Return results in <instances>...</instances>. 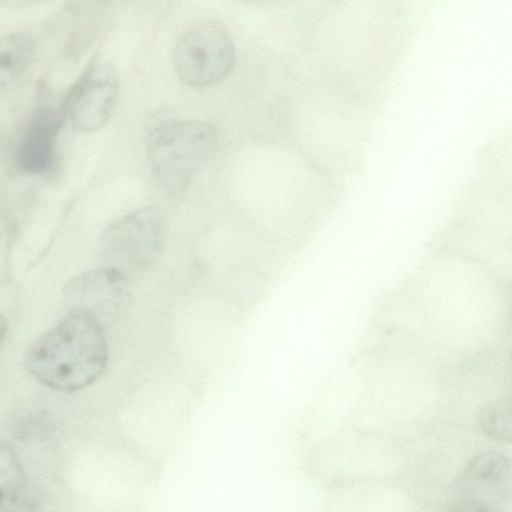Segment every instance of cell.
<instances>
[{
	"label": "cell",
	"mask_w": 512,
	"mask_h": 512,
	"mask_svg": "<svg viewBox=\"0 0 512 512\" xmlns=\"http://www.w3.org/2000/svg\"><path fill=\"white\" fill-rule=\"evenodd\" d=\"M107 362L103 325L79 313H68L29 347L25 357V366L35 379L65 392L92 384Z\"/></svg>",
	"instance_id": "cell-1"
},
{
	"label": "cell",
	"mask_w": 512,
	"mask_h": 512,
	"mask_svg": "<svg viewBox=\"0 0 512 512\" xmlns=\"http://www.w3.org/2000/svg\"><path fill=\"white\" fill-rule=\"evenodd\" d=\"M211 123L182 118L163 119L147 134L146 154L151 174L170 198L183 196L217 145Z\"/></svg>",
	"instance_id": "cell-2"
},
{
	"label": "cell",
	"mask_w": 512,
	"mask_h": 512,
	"mask_svg": "<svg viewBox=\"0 0 512 512\" xmlns=\"http://www.w3.org/2000/svg\"><path fill=\"white\" fill-rule=\"evenodd\" d=\"M236 58L233 39L227 29L212 20L187 28L173 48V66L179 80L188 87L201 88L224 79Z\"/></svg>",
	"instance_id": "cell-3"
},
{
	"label": "cell",
	"mask_w": 512,
	"mask_h": 512,
	"mask_svg": "<svg viewBox=\"0 0 512 512\" xmlns=\"http://www.w3.org/2000/svg\"><path fill=\"white\" fill-rule=\"evenodd\" d=\"M165 219L153 206L133 210L109 224L101 236L104 266L125 275L148 267L165 238Z\"/></svg>",
	"instance_id": "cell-4"
},
{
	"label": "cell",
	"mask_w": 512,
	"mask_h": 512,
	"mask_svg": "<svg viewBox=\"0 0 512 512\" xmlns=\"http://www.w3.org/2000/svg\"><path fill=\"white\" fill-rule=\"evenodd\" d=\"M119 90L118 73L106 61H92L68 89L61 109L77 131L89 133L110 119Z\"/></svg>",
	"instance_id": "cell-5"
},
{
	"label": "cell",
	"mask_w": 512,
	"mask_h": 512,
	"mask_svg": "<svg viewBox=\"0 0 512 512\" xmlns=\"http://www.w3.org/2000/svg\"><path fill=\"white\" fill-rule=\"evenodd\" d=\"M126 276L104 265L75 276L64 287L66 308L69 313L88 315L102 325L114 320L130 299Z\"/></svg>",
	"instance_id": "cell-6"
},
{
	"label": "cell",
	"mask_w": 512,
	"mask_h": 512,
	"mask_svg": "<svg viewBox=\"0 0 512 512\" xmlns=\"http://www.w3.org/2000/svg\"><path fill=\"white\" fill-rule=\"evenodd\" d=\"M64 121L61 107H44L33 114L15 148L14 161L19 171L45 175L54 168L57 139Z\"/></svg>",
	"instance_id": "cell-7"
},
{
	"label": "cell",
	"mask_w": 512,
	"mask_h": 512,
	"mask_svg": "<svg viewBox=\"0 0 512 512\" xmlns=\"http://www.w3.org/2000/svg\"><path fill=\"white\" fill-rule=\"evenodd\" d=\"M512 485V460L495 451L472 457L459 476V487L467 498L491 502L505 495Z\"/></svg>",
	"instance_id": "cell-8"
},
{
	"label": "cell",
	"mask_w": 512,
	"mask_h": 512,
	"mask_svg": "<svg viewBox=\"0 0 512 512\" xmlns=\"http://www.w3.org/2000/svg\"><path fill=\"white\" fill-rule=\"evenodd\" d=\"M64 12L67 14L65 54L75 57L102 33L108 21L106 3H72Z\"/></svg>",
	"instance_id": "cell-9"
},
{
	"label": "cell",
	"mask_w": 512,
	"mask_h": 512,
	"mask_svg": "<svg viewBox=\"0 0 512 512\" xmlns=\"http://www.w3.org/2000/svg\"><path fill=\"white\" fill-rule=\"evenodd\" d=\"M1 512H34L36 501L30 483L13 454L1 451Z\"/></svg>",
	"instance_id": "cell-10"
},
{
	"label": "cell",
	"mask_w": 512,
	"mask_h": 512,
	"mask_svg": "<svg viewBox=\"0 0 512 512\" xmlns=\"http://www.w3.org/2000/svg\"><path fill=\"white\" fill-rule=\"evenodd\" d=\"M33 38L24 32H12L0 40V87L15 83L30 66L35 54Z\"/></svg>",
	"instance_id": "cell-11"
},
{
	"label": "cell",
	"mask_w": 512,
	"mask_h": 512,
	"mask_svg": "<svg viewBox=\"0 0 512 512\" xmlns=\"http://www.w3.org/2000/svg\"><path fill=\"white\" fill-rule=\"evenodd\" d=\"M478 422L487 436L512 443V396L486 404L479 413Z\"/></svg>",
	"instance_id": "cell-12"
},
{
	"label": "cell",
	"mask_w": 512,
	"mask_h": 512,
	"mask_svg": "<svg viewBox=\"0 0 512 512\" xmlns=\"http://www.w3.org/2000/svg\"><path fill=\"white\" fill-rule=\"evenodd\" d=\"M444 512H503L494 503L473 499L465 498L451 504L447 507Z\"/></svg>",
	"instance_id": "cell-13"
}]
</instances>
